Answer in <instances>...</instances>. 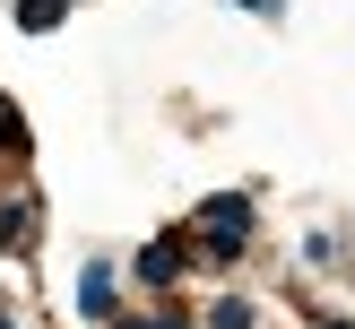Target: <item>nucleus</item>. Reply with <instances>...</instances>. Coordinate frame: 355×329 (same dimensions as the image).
<instances>
[{"mask_svg":"<svg viewBox=\"0 0 355 329\" xmlns=\"http://www.w3.org/2000/svg\"><path fill=\"white\" fill-rule=\"evenodd\" d=\"M78 312H87V321H113V269H104V260L78 277Z\"/></svg>","mask_w":355,"mask_h":329,"instance_id":"f03ea898","label":"nucleus"},{"mask_svg":"<svg viewBox=\"0 0 355 329\" xmlns=\"http://www.w3.org/2000/svg\"><path fill=\"white\" fill-rule=\"evenodd\" d=\"M35 242V199H0V251H26Z\"/></svg>","mask_w":355,"mask_h":329,"instance_id":"7ed1b4c3","label":"nucleus"},{"mask_svg":"<svg viewBox=\"0 0 355 329\" xmlns=\"http://www.w3.org/2000/svg\"><path fill=\"white\" fill-rule=\"evenodd\" d=\"M173 269H182V242H148V251H139V277H148V286H173Z\"/></svg>","mask_w":355,"mask_h":329,"instance_id":"20e7f679","label":"nucleus"},{"mask_svg":"<svg viewBox=\"0 0 355 329\" xmlns=\"http://www.w3.org/2000/svg\"><path fill=\"white\" fill-rule=\"evenodd\" d=\"M61 17H69V0H17V26L26 35H52Z\"/></svg>","mask_w":355,"mask_h":329,"instance_id":"39448f33","label":"nucleus"},{"mask_svg":"<svg viewBox=\"0 0 355 329\" xmlns=\"http://www.w3.org/2000/svg\"><path fill=\"white\" fill-rule=\"evenodd\" d=\"M321 329H347V321H321Z\"/></svg>","mask_w":355,"mask_h":329,"instance_id":"6e6552de","label":"nucleus"},{"mask_svg":"<svg viewBox=\"0 0 355 329\" xmlns=\"http://www.w3.org/2000/svg\"><path fill=\"white\" fill-rule=\"evenodd\" d=\"M208 329H252V303H234V294H225V303L208 312Z\"/></svg>","mask_w":355,"mask_h":329,"instance_id":"423d86ee","label":"nucleus"},{"mask_svg":"<svg viewBox=\"0 0 355 329\" xmlns=\"http://www.w3.org/2000/svg\"><path fill=\"white\" fill-rule=\"evenodd\" d=\"M191 234H200L217 260H234L243 242H252V199H243V190H217V199H200V225H191Z\"/></svg>","mask_w":355,"mask_h":329,"instance_id":"f257e3e1","label":"nucleus"},{"mask_svg":"<svg viewBox=\"0 0 355 329\" xmlns=\"http://www.w3.org/2000/svg\"><path fill=\"white\" fill-rule=\"evenodd\" d=\"M243 9H260V17H269V9H277V0H243Z\"/></svg>","mask_w":355,"mask_h":329,"instance_id":"0eeeda50","label":"nucleus"}]
</instances>
